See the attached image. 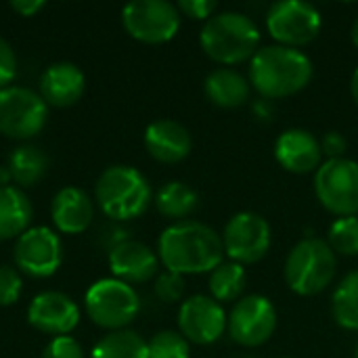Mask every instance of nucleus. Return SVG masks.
Here are the masks:
<instances>
[{"mask_svg":"<svg viewBox=\"0 0 358 358\" xmlns=\"http://www.w3.org/2000/svg\"><path fill=\"white\" fill-rule=\"evenodd\" d=\"M176 6H178L180 15L203 21V23L218 10V2H214V0H180Z\"/></svg>","mask_w":358,"mask_h":358,"instance_id":"33","label":"nucleus"},{"mask_svg":"<svg viewBox=\"0 0 358 358\" xmlns=\"http://www.w3.org/2000/svg\"><path fill=\"white\" fill-rule=\"evenodd\" d=\"M350 38H352V44L358 48V17L355 19V23H352V29H350Z\"/></svg>","mask_w":358,"mask_h":358,"instance_id":"40","label":"nucleus"},{"mask_svg":"<svg viewBox=\"0 0 358 358\" xmlns=\"http://www.w3.org/2000/svg\"><path fill=\"white\" fill-rule=\"evenodd\" d=\"M315 195L338 218L358 216V162L348 157L323 162L315 172Z\"/></svg>","mask_w":358,"mask_h":358,"instance_id":"7","label":"nucleus"},{"mask_svg":"<svg viewBox=\"0 0 358 358\" xmlns=\"http://www.w3.org/2000/svg\"><path fill=\"white\" fill-rule=\"evenodd\" d=\"M252 111H254V115H256L258 120H262V122H268V120L273 117V105H271V101H266V99L256 101V103L252 105Z\"/></svg>","mask_w":358,"mask_h":358,"instance_id":"37","label":"nucleus"},{"mask_svg":"<svg viewBox=\"0 0 358 358\" xmlns=\"http://www.w3.org/2000/svg\"><path fill=\"white\" fill-rule=\"evenodd\" d=\"M199 206V197L197 193L180 182V180H170L166 182L157 195H155V208L164 218H170L174 222H182L187 220V216H191Z\"/></svg>","mask_w":358,"mask_h":358,"instance_id":"24","label":"nucleus"},{"mask_svg":"<svg viewBox=\"0 0 358 358\" xmlns=\"http://www.w3.org/2000/svg\"><path fill=\"white\" fill-rule=\"evenodd\" d=\"M34 218L29 197L19 187L0 189V241L21 237Z\"/></svg>","mask_w":358,"mask_h":358,"instance_id":"22","label":"nucleus"},{"mask_svg":"<svg viewBox=\"0 0 358 358\" xmlns=\"http://www.w3.org/2000/svg\"><path fill=\"white\" fill-rule=\"evenodd\" d=\"M157 258L176 275L212 273L224 262V243L212 227L197 220L170 224L157 239Z\"/></svg>","mask_w":358,"mask_h":358,"instance_id":"1","label":"nucleus"},{"mask_svg":"<svg viewBox=\"0 0 358 358\" xmlns=\"http://www.w3.org/2000/svg\"><path fill=\"white\" fill-rule=\"evenodd\" d=\"M206 96L222 109H237L250 101L252 84L250 80L231 67H218L208 73L203 82Z\"/></svg>","mask_w":358,"mask_h":358,"instance_id":"21","label":"nucleus"},{"mask_svg":"<svg viewBox=\"0 0 358 358\" xmlns=\"http://www.w3.org/2000/svg\"><path fill=\"white\" fill-rule=\"evenodd\" d=\"M15 266L34 279L52 277L63 262V245L59 235L48 227H29L15 241Z\"/></svg>","mask_w":358,"mask_h":358,"instance_id":"13","label":"nucleus"},{"mask_svg":"<svg viewBox=\"0 0 358 358\" xmlns=\"http://www.w3.org/2000/svg\"><path fill=\"white\" fill-rule=\"evenodd\" d=\"M346 149H348V141L340 132H327L321 138V151L329 159H342L346 155Z\"/></svg>","mask_w":358,"mask_h":358,"instance_id":"35","label":"nucleus"},{"mask_svg":"<svg viewBox=\"0 0 358 358\" xmlns=\"http://www.w3.org/2000/svg\"><path fill=\"white\" fill-rule=\"evenodd\" d=\"M245 283H248V275H245V268L233 260H227L222 264H218L212 273H210V281H208V287H210V296L224 304V302H237L241 300V294L245 289Z\"/></svg>","mask_w":358,"mask_h":358,"instance_id":"25","label":"nucleus"},{"mask_svg":"<svg viewBox=\"0 0 358 358\" xmlns=\"http://www.w3.org/2000/svg\"><path fill=\"white\" fill-rule=\"evenodd\" d=\"M350 92H352V99H355V103L358 105V67L355 69V73H352V80H350Z\"/></svg>","mask_w":358,"mask_h":358,"instance_id":"39","label":"nucleus"},{"mask_svg":"<svg viewBox=\"0 0 358 358\" xmlns=\"http://www.w3.org/2000/svg\"><path fill=\"white\" fill-rule=\"evenodd\" d=\"M90 358H149V352L147 342L136 331L122 329L103 336L94 344Z\"/></svg>","mask_w":358,"mask_h":358,"instance_id":"26","label":"nucleus"},{"mask_svg":"<svg viewBox=\"0 0 358 358\" xmlns=\"http://www.w3.org/2000/svg\"><path fill=\"white\" fill-rule=\"evenodd\" d=\"M327 243L340 256H358V216L336 218L329 227Z\"/></svg>","mask_w":358,"mask_h":358,"instance_id":"28","label":"nucleus"},{"mask_svg":"<svg viewBox=\"0 0 358 358\" xmlns=\"http://www.w3.org/2000/svg\"><path fill=\"white\" fill-rule=\"evenodd\" d=\"M27 323L46 336H69L80 325V308L61 292H42L27 308Z\"/></svg>","mask_w":358,"mask_h":358,"instance_id":"15","label":"nucleus"},{"mask_svg":"<svg viewBox=\"0 0 358 358\" xmlns=\"http://www.w3.org/2000/svg\"><path fill=\"white\" fill-rule=\"evenodd\" d=\"M50 218L61 233L80 235L92 224L94 203L86 191L78 187H63L52 197Z\"/></svg>","mask_w":358,"mask_h":358,"instance_id":"20","label":"nucleus"},{"mask_svg":"<svg viewBox=\"0 0 358 358\" xmlns=\"http://www.w3.org/2000/svg\"><path fill=\"white\" fill-rule=\"evenodd\" d=\"M94 197L107 218L126 222L147 212L153 199V191L145 174L136 168L109 166L96 180Z\"/></svg>","mask_w":358,"mask_h":358,"instance_id":"4","label":"nucleus"},{"mask_svg":"<svg viewBox=\"0 0 358 358\" xmlns=\"http://www.w3.org/2000/svg\"><path fill=\"white\" fill-rule=\"evenodd\" d=\"M109 268L113 279H120L128 285L147 283L157 275L159 258L149 245L128 239L109 252Z\"/></svg>","mask_w":358,"mask_h":358,"instance_id":"17","label":"nucleus"},{"mask_svg":"<svg viewBox=\"0 0 358 358\" xmlns=\"http://www.w3.org/2000/svg\"><path fill=\"white\" fill-rule=\"evenodd\" d=\"M17 76V57H15V50L13 46L0 38V88H6L10 86V82L15 80Z\"/></svg>","mask_w":358,"mask_h":358,"instance_id":"34","label":"nucleus"},{"mask_svg":"<svg viewBox=\"0 0 358 358\" xmlns=\"http://www.w3.org/2000/svg\"><path fill=\"white\" fill-rule=\"evenodd\" d=\"M224 254L229 260L245 266L260 262L273 243L271 224L258 212H239L235 214L222 233Z\"/></svg>","mask_w":358,"mask_h":358,"instance_id":"12","label":"nucleus"},{"mask_svg":"<svg viewBox=\"0 0 358 358\" xmlns=\"http://www.w3.org/2000/svg\"><path fill=\"white\" fill-rule=\"evenodd\" d=\"M313 61L300 48L271 44L258 48L250 61V84L266 99H287L310 84Z\"/></svg>","mask_w":358,"mask_h":358,"instance_id":"2","label":"nucleus"},{"mask_svg":"<svg viewBox=\"0 0 358 358\" xmlns=\"http://www.w3.org/2000/svg\"><path fill=\"white\" fill-rule=\"evenodd\" d=\"M40 358H84V350L76 338L61 336V338H52L48 342V346L44 348Z\"/></svg>","mask_w":358,"mask_h":358,"instance_id":"32","label":"nucleus"},{"mask_svg":"<svg viewBox=\"0 0 358 358\" xmlns=\"http://www.w3.org/2000/svg\"><path fill=\"white\" fill-rule=\"evenodd\" d=\"M13 180V176H10V170H8V166H0V189H4V187H10L8 182Z\"/></svg>","mask_w":358,"mask_h":358,"instance_id":"38","label":"nucleus"},{"mask_svg":"<svg viewBox=\"0 0 358 358\" xmlns=\"http://www.w3.org/2000/svg\"><path fill=\"white\" fill-rule=\"evenodd\" d=\"M331 315L340 327L358 331V268L338 283L331 296Z\"/></svg>","mask_w":358,"mask_h":358,"instance_id":"27","label":"nucleus"},{"mask_svg":"<svg viewBox=\"0 0 358 358\" xmlns=\"http://www.w3.org/2000/svg\"><path fill=\"white\" fill-rule=\"evenodd\" d=\"M48 155L36 145H21L8 155V170L13 180L19 187H34L38 185L44 174L48 172Z\"/></svg>","mask_w":358,"mask_h":358,"instance_id":"23","label":"nucleus"},{"mask_svg":"<svg viewBox=\"0 0 358 358\" xmlns=\"http://www.w3.org/2000/svg\"><path fill=\"white\" fill-rule=\"evenodd\" d=\"M88 319L109 331L126 329L141 310V298L132 285L120 279H101L92 283L84 296Z\"/></svg>","mask_w":358,"mask_h":358,"instance_id":"6","label":"nucleus"},{"mask_svg":"<svg viewBox=\"0 0 358 358\" xmlns=\"http://www.w3.org/2000/svg\"><path fill=\"white\" fill-rule=\"evenodd\" d=\"M203 52L220 65H237L252 61L260 44V27L256 21L237 10H220L212 15L199 34Z\"/></svg>","mask_w":358,"mask_h":358,"instance_id":"3","label":"nucleus"},{"mask_svg":"<svg viewBox=\"0 0 358 358\" xmlns=\"http://www.w3.org/2000/svg\"><path fill=\"white\" fill-rule=\"evenodd\" d=\"M227 321L229 315L212 296H191L178 308V331L191 344L210 346L218 342L227 331Z\"/></svg>","mask_w":358,"mask_h":358,"instance_id":"14","label":"nucleus"},{"mask_svg":"<svg viewBox=\"0 0 358 358\" xmlns=\"http://www.w3.org/2000/svg\"><path fill=\"white\" fill-rule=\"evenodd\" d=\"M23 289V281L17 268L0 266V306H13Z\"/></svg>","mask_w":358,"mask_h":358,"instance_id":"31","label":"nucleus"},{"mask_svg":"<svg viewBox=\"0 0 358 358\" xmlns=\"http://www.w3.org/2000/svg\"><path fill=\"white\" fill-rule=\"evenodd\" d=\"M15 13H19L21 17H34L36 13H40L46 4L42 0H13L8 4Z\"/></svg>","mask_w":358,"mask_h":358,"instance_id":"36","label":"nucleus"},{"mask_svg":"<svg viewBox=\"0 0 358 358\" xmlns=\"http://www.w3.org/2000/svg\"><path fill=\"white\" fill-rule=\"evenodd\" d=\"M86 88L84 71L69 61L48 65L40 76V96L52 107H71L78 103Z\"/></svg>","mask_w":358,"mask_h":358,"instance_id":"18","label":"nucleus"},{"mask_svg":"<svg viewBox=\"0 0 358 358\" xmlns=\"http://www.w3.org/2000/svg\"><path fill=\"white\" fill-rule=\"evenodd\" d=\"M185 277L182 275H176V273H162L157 279H155V285H153V292L157 296L159 302L164 304H174V302H180L182 296H185Z\"/></svg>","mask_w":358,"mask_h":358,"instance_id":"30","label":"nucleus"},{"mask_svg":"<svg viewBox=\"0 0 358 358\" xmlns=\"http://www.w3.org/2000/svg\"><path fill=\"white\" fill-rule=\"evenodd\" d=\"M338 273V254L325 239L306 237L298 241L285 258L283 277L287 287L298 296H319Z\"/></svg>","mask_w":358,"mask_h":358,"instance_id":"5","label":"nucleus"},{"mask_svg":"<svg viewBox=\"0 0 358 358\" xmlns=\"http://www.w3.org/2000/svg\"><path fill=\"white\" fill-rule=\"evenodd\" d=\"M281 358H292V357H281Z\"/></svg>","mask_w":358,"mask_h":358,"instance_id":"43","label":"nucleus"},{"mask_svg":"<svg viewBox=\"0 0 358 358\" xmlns=\"http://www.w3.org/2000/svg\"><path fill=\"white\" fill-rule=\"evenodd\" d=\"M48 120V105L44 99L25 86L0 88V134L27 141L42 132Z\"/></svg>","mask_w":358,"mask_h":358,"instance_id":"8","label":"nucleus"},{"mask_svg":"<svg viewBox=\"0 0 358 358\" xmlns=\"http://www.w3.org/2000/svg\"><path fill=\"white\" fill-rule=\"evenodd\" d=\"M145 149L159 164H178L191 153L193 138L180 122L157 120L145 130Z\"/></svg>","mask_w":358,"mask_h":358,"instance_id":"19","label":"nucleus"},{"mask_svg":"<svg viewBox=\"0 0 358 358\" xmlns=\"http://www.w3.org/2000/svg\"><path fill=\"white\" fill-rule=\"evenodd\" d=\"M275 159L292 174L317 172L323 164L321 141L304 128H289L275 141Z\"/></svg>","mask_w":358,"mask_h":358,"instance_id":"16","label":"nucleus"},{"mask_svg":"<svg viewBox=\"0 0 358 358\" xmlns=\"http://www.w3.org/2000/svg\"><path fill=\"white\" fill-rule=\"evenodd\" d=\"M180 10L168 0H132L122 8L124 29L138 42L164 44L180 29Z\"/></svg>","mask_w":358,"mask_h":358,"instance_id":"9","label":"nucleus"},{"mask_svg":"<svg viewBox=\"0 0 358 358\" xmlns=\"http://www.w3.org/2000/svg\"><path fill=\"white\" fill-rule=\"evenodd\" d=\"M149 358H189L191 346L180 331L164 329L147 342Z\"/></svg>","mask_w":358,"mask_h":358,"instance_id":"29","label":"nucleus"},{"mask_svg":"<svg viewBox=\"0 0 358 358\" xmlns=\"http://www.w3.org/2000/svg\"><path fill=\"white\" fill-rule=\"evenodd\" d=\"M241 358H254V357H241Z\"/></svg>","mask_w":358,"mask_h":358,"instance_id":"42","label":"nucleus"},{"mask_svg":"<svg viewBox=\"0 0 358 358\" xmlns=\"http://www.w3.org/2000/svg\"><path fill=\"white\" fill-rule=\"evenodd\" d=\"M323 27L319 8L304 0H281L266 13V29L281 46L300 48L310 44Z\"/></svg>","mask_w":358,"mask_h":358,"instance_id":"10","label":"nucleus"},{"mask_svg":"<svg viewBox=\"0 0 358 358\" xmlns=\"http://www.w3.org/2000/svg\"><path fill=\"white\" fill-rule=\"evenodd\" d=\"M227 331L231 340L243 348L266 344L277 331V308L266 296H243L229 313Z\"/></svg>","mask_w":358,"mask_h":358,"instance_id":"11","label":"nucleus"},{"mask_svg":"<svg viewBox=\"0 0 358 358\" xmlns=\"http://www.w3.org/2000/svg\"><path fill=\"white\" fill-rule=\"evenodd\" d=\"M355 358H358V344H357V350H355Z\"/></svg>","mask_w":358,"mask_h":358,"instance_id":"41","label":"nucleus"}]
</instances>
